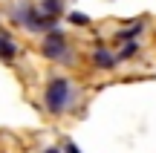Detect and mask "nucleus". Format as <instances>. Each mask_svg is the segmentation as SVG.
I'll list each match as a JSON object with an SVG mask.
<instances>
[{"mask_svg": "<svg viewBox=\"0 0 156 153\" xmlns=\"http://www.w3.org/2000/svg\"><path fill=\"white\" fill-rule=\"evenodd\" d=\"M69 23H73V26H87V23H90V17L87 15H84V12H69Z\"/></svg>", "mask_w": 156, "mask_h": 153, "instance_id": "1a4fd4ad", "label": "nucleus"}, {"mask_svg": "<svg viewBox=\"0 0 156 153\" xmlns=\"http://www.w3.org/2000/svg\"><path fill=\"white\" fill-rule=\"evenodd\" d=\"M17 20L29 29V32H52L58 26V17H49V15H41L35 6H26L23 3L17 9Z\"/></svg>", "mask_w": 156, "mask_h": 153, "instance_id": "f03ea898", "label": "nucleus"}, {"mask_svg": "<svg viewBox=\"0 0 156 153\" xmlns=\"http://www.w3.org/2000/svg\"><path fill=\"white\" fill-rule=\"evenodd\" d=\"M69 98H73V84L67 78H52L49 87H46V110L58 116L69 104Z\"/></svg>", "mask_w": 156, "mask_h": 153, "instance_id": "f257e3e1", "label": "nucleus"}, {"mask_svg": "<svg viewBox=\"0 0 156 153\" xmlns=\"http://www.w3.org/2000/svg\"><path fill=\"white\" fill-rule=\"evenodd\" d=\"M44 55H46V58H52V61H67V58H69V43H67V38H64L58 29L46 32V40H44Z\"/></svg>", "mask_w": 156, "mask_h": 153, "instance_id": "7ed1b4c3", "label": "nucleus"}, {"mask_svg": "<svg viewBox=\"0 0 156 153\" xmlns=\"http://www.w3.org/2000/svg\"><path fill=\"white\" fill-rule=\"evenodd\" d=\"M15 55H17V46H15V40H12L9 35H0V58L12 61Z\"/></svg>", "mask_w": 156, "mask_h": 153, "instance_id": "39448f33", "label": "nucleus"}, {"mask_svg": "<svg viewBox=\"0 0 156 153\" xmlns=\"http://www.w3.org/2000/svg\"><path fill=\"white\" fill-rule=\"evenodd\" d=\"M41 15H49V17H58V15H61V12H64V3H61V0H41Z\"/></svg>", "mask_w": 156, "mask_h": 153, "instance_id": "423d86ee", "label": "nucleus"}, {"mask_svg": "<svg viewBox=\"0 0 156 153\" xmlns=\"http://www.w3.org/2000/svg\"><path fill=\"white\" fill-rule=\"evenodd\" d=\"M44 153H61V150H58V148H49V150H44Z\"/></svg>", "mask_w": 156, "mask_h": 153, "instance_id": "9b49d317", "label": "nucleus"}, {"mask_svg": "<svg viewBox=\"0 0 156 153\" xmlns=\"http://www.w3.org/2000/svg\"><path fill=\"white\" fill-rule=\"evenodd\" d=\"M67 153H81V150H78V148H75V144H73V142H69V144H67Z\"/></svg>", "mask_w": 156, "mask_h": 153, "instance_id": "9d476101", "label": "nucleus"}, {"mask_svg": "<svg viewBox=\"0 0 156 153\" xmlns=\"http://www.w3.org/2000/svg\"><path fill=\"white\" fill-rule=\"evenodd\" d=\"M142 29H145V23H136V26H130V29H124V32H119V40H133Z\"/></svg>", "mask_w": 156, "mask_h": 153, "instance_id": "0eeeda50", "label": "nucleus"}, {"mask_svg": "<svg viewBox=\"0 0 156 153\" xmlns=\"http://www.w3.org/2000/svg\"><path fill=\"white\" fill-rule=\"evenodd\" d=\"M93 61H95V67H98V69H113V67H116V58H113L104 46H98V49H95Z\"/></svg>", "mask_w": 156, "mask_h": 153, "instance_id": "20e7f679", "label": "nucleus"}, {"mask_svg": "<svg viewBox=\"0 0 156 153\" xmlns=\"http://www.w3.org/2000/svg\"><path fill=\"white\" fill-rule=\"evenodd\" d=\"M139 52V43L136 40H124V46H122V52H119V58H130V55H136Z\"/></svg>", "mask_w": 156, "mask_h": 153, "instance_id": "6e6552de", "label": "nucleus"}]
</instances>
